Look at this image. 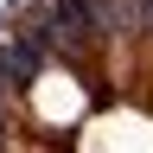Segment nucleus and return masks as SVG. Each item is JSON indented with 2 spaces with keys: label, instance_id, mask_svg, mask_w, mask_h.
<instances>
[{
  "label": "nucleus",
  "instance_id": "nucleus-1",
  "mask_svg": "<svg viewBox=\"0 0 153 153\" xmlns=\"http://www.w3.org/2000/svg\"><path fill=\"white\" fill-rule=\"evenodd\" d=\"M51 32H70V38L102 32V13H96V0H51Z\"/></svg>",
  "mask_w": 153,
  "mask_h": 153
}]
</instances>
